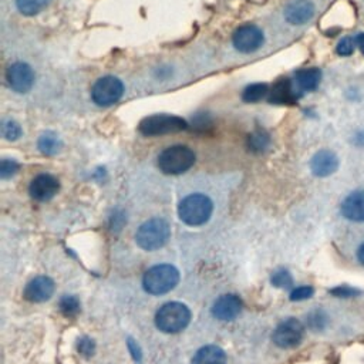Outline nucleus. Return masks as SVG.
<instances>
[{"instance_id":"nucleus-31","label":"nucleus","mask_w":364,"mask_h":364,"mask_svg":"<svg viewBox=\"0 0 364 364\" xmlns=\"http://www.w3.org/2000/svg\"><path fill=\"white\" fill-rule=\"evenodd\" d=\"M336 52H338L339 56H343V57L351 56L353 52H354V43H353V39H351V38H343V39L338 43Z\"/></svg>"},{"instance_id":"nucleus-12","label":"nucleus","mask_w":364,"mask_h":364,"mask_svg":"<svg viewBox=\"0 0 364 364\" xmlns=\"http://www.w3.org/2000/svg\"><path fill=\"white\" fill-rule=\"evenodd\" d=\"M54 282L47 276H38L31 279L24 287V298L33 303L49 301L54 294Z\"/></svg>"},{"instance_id":"nucleus-26","label":"nucleus","mask_w":364,"mask_h":364,"mask_svg":"<svg viewBox=\"0 0 364 364\" xmlns=\"http://www.w3.org/2000/svg\"><path fill=\"white\" fill-rule=\"evenodd\" d=\"M308 323H309V327L313 331H321L326 327L327 324V316L324 312L321 310H314L309 314L308 317Z\"/></svg>"},{"instance_id":"nucleus-17","label":"nucleus","mask_w":364,"mask_h":364,"mask_svg":"<svg viewBox=\"0 0 364 364\" xmlns=\"http://www.w3.org/2000/svg\"><path fill=\"white\" fill-rule=\"evenodd\" d=\"M296 100L298 96L289 79L278 80L272 90H269V103L272 104H295Z\"/></svg>"},{"instance_id":"nucleus-18","label":"nucleus","mask_w":364,"mask_h":364,"mask_svg":"<svg viewBox=\"0 0 364 364\" xmlns=\"http://www.w3.org/2000/svg\"><path fill=\"white\" fill-rule=\"evenodd\" d=\"M227 363V354L225 351L213 344L201 347L194 358H192V364H225Z\"/></svg>"},{"instance_id":"nucleus-6","label":"nucleus","mask_w":364,"mask_h":364,"mask_svg":"<svg viewBox=\"0 0 364 364\" xmlns=\"http://www.w3.org/2000/svg\"><path fill=\"white\" fill-rule=\"evenodd\" d=\"M188 124L185 120L181 117L171 116V114H156L144 119L138 130L145 137H156V135H164L171 132H178L182 130H187Z\"/></svg>"},{"instance_id":"nucleus-8","label":"nucleus","mask_w":364,"mask_h":364,"mask_svg":"<svg viewBox=\"0 0 364 364\" xmlns=\"http://www.w3.org/2000/svg\"><path fill=\"white\" fill-rule=\"evenodd\" d=\"M303 323L295 317H289L278 324L272 339L273 343L280 349H294L303 340Z\"/></svg>"},{"instance_id":"nucleus-10","label":"nucleus","mask_w":364,"mask_h":364,"mask_svg":"<svg viewBox=\"0 0 364 364\" xmlns=\"http://www.w3.org/2000/svg\"><path fill=\"white\" fill-rule=\"evenodd\" d=\"M6 82L13 91L24 94L34 84V71L29 64L16 61L6 70Z\"/></svg>"},{"instance_id":"nucleus-29","label":"nucleus","mask_w":364,"mask_h":364,"mask_svg":"<svg viewBox=\"0 0 364 364\" xmlns=\"http://www.w3.org/2000/svg\"><path fill=\"white\" fill-rule=\"evenodd\" d=\"M19 171V164L15 160H3L0 164V176L3 179L13 176Z\"/></svg>"},{"instance_id":"nucleus-2","label":"nucleus","mask_w":364,"mask_h":364,"mask_svg":"<svg viewBox=\"0 0 364 364\" xmlns=\"http://www.w3.org/2000/svg\"><path fill=\"white\" fill-rule=\"evenodd\" d=\"M195 153L187 145H172L158 156V168L167 175H179L187 172L195 164Z\"/></svg>"},{"instance_id":"nucleus-5","label":"nucleus","mask_w":364,"mask_h":364,"mask_svg":"<svg viewBox=\"0 0 364 364\" xmlns=\"http://www.w3.org/2000/svg\"><path fill=\"white\" fill-rule=\"evenodd\" d=\"M169 236L171 229L168 222L162 218H153L138 228L135 241L144 250H157L168 242Z\"/></svg>"},{"instance_id":"nucleus-34","label":"nucleus","mask_w":364,"mask_h":364,"mask_svg":"<svg viewBox=\"0 0 364 364\" xmlns=\"http://www.w3.org/2000/svg\"><path fill=\"white\" fill-rule=\"evenodd\" d=\"M356 42H357V46H358L360 52H361V53H363V56H364V33H360V34L357 36Z\"/></svg>"},{"instance_id":"nucleus-1","label":"nucleus","mask_w":364,"mask_h":364,"mask_svg":"<svg viewBox=\"0 0 364 364\" xmlns=\"http://www.w3.org/2000/svg\"><path fill=\"white\" fill-rule=\"evenodd\" d=\"M213 204L204 194H191L179 202V220L190 227H201L209 221Z\"/></svg>"},{"instance_id":"nucleus-3","label":"nucleus","mask_w":364,"mask_h":364,"mask_svg":"<svg viewBox=\"0 0 364 364\" xmlns=\"http://www.w3.org/2000/svg\"><path fill=\"white\" fill-rule=\"evenodd\" d=\"M179 282V272L175 266L162 264L156 265L151 269L145 272L142 278V286L145 292L150 295H164L171 292V290Z\"/></svg>"},{"instance_id":"nucleus-7","label":"nucleus","mask_w":364,"mask_h":364,"mask_svg":"<svg viewBox=\"0 0 364 364\" xmlns=\"http://www.w3.org/2000/svg\"><path fill=\"white\" fill-rule=\"evenodd\" d=\"M124 84L114 76H104L91 87V98L100 107H110L121 100Z\"/></svg>"},{"instance_id":"nucleus-20","label":"nucleus","mask_w":364,"mask_h":364,"mask_svg":"<svg viewBox=\"0 0 364 364\" xmlns=\"http://www.w3.org/2000/svg\"><path fill=\"white\" fill-rule=\"evenodd\" d=\"M38 147L46 156H56L61 150L63 144H61V139L57 137V134H54L52 131H46L40 135Z\"/></svg>"},{"instance_id":"nucleus-24","label":"nucleus","mask_w":364,"mask_h":364,"mask_svg":"<svg viewBox=\"0 0 364 364\" xmlns=\"http://www.w3.org/2000/svg\"><path fill=\"white\" fill-rule=\"evenodd\" d=\"M60 310L67 317H75L80 312V301L76 296H64L60 301Z\"/></svg>"},{"instance_id":"nucleus-11","label":"nucleus","mask_w":364,"mask_h":364,"mask_svg":"<svg viewBox=\"0 0 364 364\" xmlns=\"http://www.w3.org/2000/svg\"><path fill=\"white\" fill-rule=\"evenodd\" d=\"M59 190H60L59 179L50 174H40L38 176H34L29 187L30 197L40 202H46L54 198Z\"/></svg>"},{"instance_id":"nucleus-23","label":"nucleus","mask_w":364,"mask_h":364,"mask_svg":"<svg viewBox=\"0 0 364 364\" xmlns=\"http://www.w3.org/2000/svg\"><path fill=\"white\" fill-rule=\"evenodd\" d=\"M269 144H271V138H269V135H268L265 131H262V130H258V131L252 132V134L249 135V138H248V145H249V149H250L253 153H262V151H265V150L269 147Z\"/></svg>"},{"instance_id":"nucleus-4","label":"nucleus","mask_w":364,"mask_h":364,"mask_svg":"<svg viewBox=\"0 0 364 364\" xmlns=\"http://www.w3.org/2000/svg\"><path fill=\"white\" fill-rule=\"evenodd\" d=\"M191 321L190 309L179 302H169L161 306L156 314V324L164 333H178Z\"/></svg>"},{"instance_id":"nucleus-30","label":"nucleus","mask_w":364,"mask_h":364,"mask_svg":"<svg viewBox=\"0 0 364 364\" xmlns=\"http://www.w3.org/2000/svg\"><path fill=\"white\" fill-rule=\"evenodd\" d=\"M331 294L338 296V298H353V296H357L360 294L358 289H354L351 286H339V287H335L331 290Z\"/></svg>"},{"instance_id":"nucleus-14","label":"nucleus","mask_w":364,"mask_h":364,"mask_svg":"<svg viewBox=\"0 0 364 364\" xmlns=\"http://www.w3.org/2000/svg\"><path fill=\"white\" fill-rule=\"evenodd\" d=\"M242 310V301L236 295H222L213 302L212 314L213 317L229 321L234 320Z\"/></svg>"},{"instance_id":"nucleus-28","label":"nucleus","mask_w":364,"mask_h":364,"mask_svg":"<svg viewBox=\"0 0 364 364\" xmlns=\"http://www.w3.org/2000/svg\"><path fill=\"white\" fill-rule=\"evenodd\" d=\"M314 294V289L312 286H301L292 290L290 294V301L292 302H301V301H306L310 299Z\"/></svg>"},{"instance_id":"nucleus-13","label":"nucleus","mask_w":364,"mask_h":364,"mask_svg":"<svg viewBox=\"0 0 364 364\" xmlns=\"http://www.w3.org/2000/svg\"><path fill=\"white\" fill-rule=\"evenodd\" d=\"M283 15L290 24L301 26L314 16V6L310 0H290L285 6Z\"/></svg>"},{"instance_id":"nucleus-21","label":"nucleus","mask_w":364,"mask_h":364,"mask_svg":"<svg viewBox=\"0 0 364 364\" xmlns=\"http://www.w3.org/2000/svg\"><path fill=\"white\" fill-rule=\"evenodd\" d=\"M269 94V87L265 83H255L248 86L242 93V100L245 103H258Z\"/></svg>"},{"instance_id":"nucleus-19","label":"nucleus","mask_w":364,"mask_h":364,"mask_svg":"<svg viewBox=\"0 0 364 364\" xmlns=\"http://www.w3.org/2000/svg\"><path fill=\"white\" fill-rule=\"evenodd\" d=\"M295 80L299 86L301 90L303 91H313L317 89L321 80V71L316 67H309V68H302L296 71Z\"/></svg>"},{"instance_id":"nucleus-16","label":"nucleus","mask_w":364,"mask_h":364,"mask_svg":"<svg viewBox=\"0 0 364 364\" xmlns=\"http://www.w3.org/2000/svg\"><path fill=\"white\" fill-rule=\"evenodd\" d=\"M342 213L353 222L364 221V191H356L344 198Z\"/></svg>"},{"instance_id":"nucleus-22","label":"nucleus","mask_w":364,"mask_h":364,"mask_svg":"<svg viewBox=\"0 0 364 364\" xmlns=\"http://www.w3.org/2000/svg\"><path fill=\"white\" fill-rule=\"evenodd\" d=\"M49 3V0H16L19 12L24 16H34L40 13Z\"/></svg>"},{"instance_id":"nucleus-15","label":"nucleus","mask_w":364,"mask_h":364,"mask_svg":"<svg viewBox=\"0 0 364 364\" xmlns=\"http://www.w3.org/2000/svg\"><path fill=\"white\" fill-rule=\"evenodd\" d=\"M338 167H339L338 156L331 150H321L316 153L310 162L312 172L320 178L332 175L338 169Z\"/></svg>"},{"instance_id":"nucleus-25","label":"nucleus","mask_w":364,"mask_h":364,"mask_svg":"<svg viewBox=\"0 0 364 364\" xmlns=\"http://www.w3.org/2000/svg\"><path fill=\"white\" fill-rule=\"evenodd\" d=\"M271 282H272L273 286H276V287H282V289H289L290 286L294 285L292 275H290V273H289L287 271H285V269L276 271V272L272 275Z\"/></svg>"},{"instance_id":"nucleus-27","label":"nucleus","mask_w":364,"mask_h":364,"mask_svg":"<svg viewBox=\"0 0 364 364\" xmlns=\"http://www.w3.org/2000/svg\"><path fill=\"white\" fill-rule=\"evenodd\" d=\"M2 134L6 139L9 141H16L22 137V128L17 123L9 120V121H5L3 123V127H2Z\"/></svg>"},{"instance_id":"nucleus-33","label":"nucleus","mask_w":364,"mask_h":364,"mask_svg":"<svg viewBox=\"0 0 364 364\" xmlns=\"http://www.w3.org/2000/svg\"><path fill=\"white\" fill-rule=\"evenodd\" d=\"M128 347H130V350L132 351V356H134V358L137 360V361H139L141 360V351H139V349L137 347V349H134L135 347V344H134V340H128Z\"/></svg>"},{"instance_id":"nucleus-9","label":"nucleus","mask_w":364,"mask_h":364,"mask_svg":"<svg viewBox=\"0 0 364 364\" xmlns=\"http://www.w3.org/2000/svg\"><path fill=\"white\" fill-rule=\"evenodd\" d=\"M265 42L264 31L255 24H243L238 27L232 36L234 47L245 54L257 52Z\"/></svg>"},{"instance_id":"nucleus-35","label":"nucleus","mask_w":364,"mask_h":364,"mask_svg":"<svg viewBox=\"0 0 364 364\" xmlns=\"http://www.w3.org/2000/svg\"><path fill=\"white\" fill-rule=\"evenodd\" d=\"M357 259H358V262L364 266V243L358 248V250H357Z\"/></svg>"},{"instance_id":"nucleus-32","label":"nucleus","mask_w":364,"mask_h":364,"mask_svg":"<svg viewBox=\"0 0 364 364\" xmlns=\"http://www.w3.org/2000/svg\"><path fill=\"white\" fill-rule=\"evenodd\" d=\"M79 351L84 356H91L94 351V343L90 339H82L79 343Z\"/></svg>"}]
</instances>
